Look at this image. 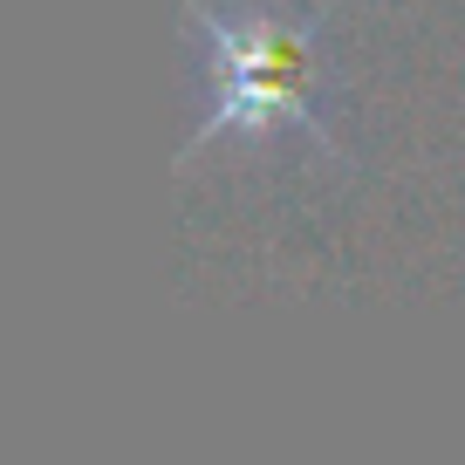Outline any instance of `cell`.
Here are the masks:
<instances>
[{"label": "cell", "instance_id": "cell-1", "mask_svg": "<svg viewBox=\"0 0 465 465\" xmlns=\"http://www.w3.org/2000/svg\"><path fill=\"white\" fill-rule=\"evenodd\" d=\"M192 35V124L178 172L226 151H274L308 144L315 158H349L335 124V62H329V15L288 0H185Z\"/></svg>", "mask_w": 465, "mask_h": 465}]
</instances>
